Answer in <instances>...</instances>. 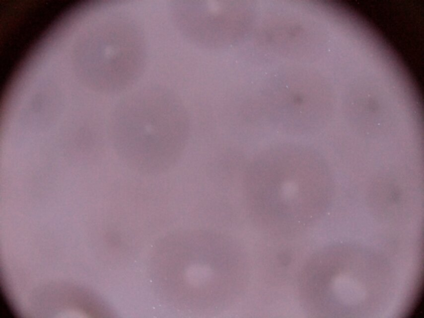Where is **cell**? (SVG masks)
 <instances>
[{
  "label": "cell",
  "mask_w": 424,
  "mask_h": 318,
  "mask_svg": "<svg viewBox=\"0 0 424 318\" xmlns=\"http://www.w3.org/2000/svg\"><path fill=\"white\" fill-rule=\"evenodd\" d=\"M109 128L123 162L140 173L156 175L173 168L180 159L190 123L175 96L160 87L146 86L117 103Z\"/></svg>",
  "instance_id": "6da1fadb"
},
{
  "label": "cell",
  "mask_w": 424,
  "mask_h": 318,
  "mask_svg": "<svg viewBox=\"0 0 424 318\" xmlns=\"http://www.w3.org/2000/svg\"><path fill=\"white\" fill-rule=\"evenodd\" d=\"M308 152L303 146L282 145L259 154L248 165L245 192L256 208L269 212H297L309 195Z\"/></svg>",
  "instance_id": "7a4b0ae2"
},
{
  "label": "cell",
  "mask_w": 424,
  "mask_h": 318,
  "mask_svg": "<svg viewBox=\"0 0 424 318\" xmlns=\"http://www.w3.org/2000/svg\"><path fill=\"white\" fill-rule=\"evenodd\" d=\"M80 85H81V84H80ZM83 87H84V86H83ZM93 92H94V91H93ZM95 93H96V92H95ZM97 94H98V93H97ZM99 95H100V94H99Z\"/></svg>",
  "instance_id": "3957f363"
},
{
  "label": "cell",
  "mask_w": 424,
  "mask_h": 318,
  "mask_svg": "<svg viewBox=\"0 0 424 318\" xmlns=\"http://www.w3.org/2000/svg\"><path fill=\"white\" fill-rule=\"evenodd\" d=\"M77 82V81H76ZM90 91V90H89ZM92 92V91H91ZM94 93V92H93Z\"/></svg>",
  "instance_id": "277c9868"
}]
</instances>
